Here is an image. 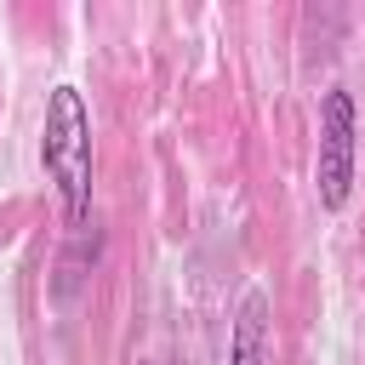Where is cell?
<instances>
[{"instance_id":"cell-1","label":"cell","mask_w":365,"mask_h":365,"mask_svg":"<svg viewBox=\"0 0 365 365\" xmlns=\"http://www.w3.org/2000/svg\"><path fill=\"white\" fill-rule=\"evenodd\" d=\"M40 160H46V177L57 182L68 228H86V217H91V114H86L80 86H51Z\"/></svg>"},{"instance_id":"cell-2","label":"cell","mask_w":365,"mask_h":365,"mask_svg":"<svg viewBox=\"0 0 365 365\" xmlns=\"http://www.w3.org/2000/svg\"><path fill=\"white\" fill-rule=\"evenodd\" d=\"M354 97L342 86L325 91L319 103V160H314V182H319V205L325 211H342L348 194H354Z\"/></svg>"},{"instance_id":"cell-3","label":"cell","mask_w":365,"mask_h":365,"mask_svg":"<svg viewBox=\"0 0 365 365\" xmlns=\"http://www.w3.org/2000/svg\"><path fill=\"white\" fill-rule=\"evenodd\" d=\"M228 365H268V297L245 291L228 336Z\"/></svg>"}]
</instances>
